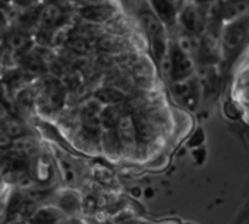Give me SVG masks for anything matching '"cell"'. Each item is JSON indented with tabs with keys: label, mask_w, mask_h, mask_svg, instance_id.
<instances>
[{
	"label": "cell",
	"mask_w": 249,
	"mask_h": 224,
	"mask_svg": "<svg viewBox=\"0 0 249 224\" xmlns=\"http://www.w3.org/2000/svg\"><path fill=\"white\" fill-rule=\"evenodd\" d=\"M40 3H41L40 0H12V6L11 8L17 9V11H25V9L34 8V6H37Z\"/></svg>",
	"instance_id": "12"
},
{
	"label": "cell",
	"mask_w": 249,
	"mask_h": 224,
	"mask_svg": "<svg viewBox=\"0 0 249 224\" xmlns=\"http://www.w3.org/2000/svg\"><path fill=\"white\" fill-rule=\"evenodd\" d=\"M103 147L106 153L111 157H116L122 151V145L119 141V137L116 134V129H107V132L103 135Z\"/></svg>",
	"instance_id": "9"
},
{
	"label": "cell",
	"mask_w": 249,
	"mask_h": 224,
	"mask_svg": "<svg viewBox=\"0 0 249 224\" xmlns=\"http://www.w3.org/2000/svg\"><path fill=\"white\" fill-rule=\"evenodd\" d=\"M71 224H81V223H79V221H72Z\"/></svg>",
	"instance_id": "19"
},
{
	"label": "cell",
	"mask_w": 249,
	"mask_h": 224,
	"mask_svg": "<svg viewBox=\"0 0 249 224\" xmlns=\"http://www.w3.org/2000/svg\"><path fill=\"white\" fill-rule=\"evenodd\" d=\"M22 207V196L21 195H14L9 204V215L15 214L19 208Z\"/></svg>",
	"instance_id": "14"
},
{
	"label": "cell",
	"mask_w": 249,
	"mask_h": 224,
	"mask_svg": "<svg viewBox=\"0 0 249 224\" xmlns=\"http://www.w3.org/2000/svg\"><path fill=\"white\" fill-rule=\"evenodd\" d=\"M12 144H14L12 138H9L3 131H0V148H8Z\"/></svg>",
	"instance_id": "15"
},
{
	"label": "cell",
	"mask_w": 249,
	"mask_h": 224,
	"mask_svg": "<svg viewBox=\"0 0 249 224\" xmlns=\"http://www.w3.org/2000/svg\"><path fill=\"white\" fill-rule=\"evenodd\" d=\"M114 129L119 137L122 150H134L138 145L137 129L134 123V118L131 115H123Z\"/></svg>",
	"instance_id": "4"
},
{
	"label": "cell",
	"mask_w": 249,
	"mask_h": 224,
	"mask_svg": "<svg viewBox=\"0 0 249 224\" xmlns=\"http://www.w3.org/2000/svg\"><path fill=\"white\" fill-rule=\"evenodd\" d=\"M148 3L151 6V12L163 22L164 27L176 24L179 9L173 0H148Z\"/></svg>",
	"instance_id": "5"
},
{
	"label": "cell",
	"mask_w": 249,
	"mask_h": 224,
	"mask_svg": "<svg viewBox=\"0 0 249 224\" xmlns=\"http://www.w3.org/2000/svg\"><path fill=\"white\" fill-rule=\"evenodd\" d=\"M3 94H5V85L2 82V78H0V100L3 98Z\"/></svg>",
	"instance_id": "18"
},
{
	"label": "cell",
	"mask_w": 249,
	"mask_h": 224,
	"mask_svg": "<svg viewBox=\"0 0 249 224\" xmlns=\"http://www.w3.org/2000/svg\"><path fill=\"white\" fill-rule=\"evenodd\" d=\"M60 205H62V208H63L66 212H73V211L78 209V201H76V198L72 196V195H66L65 198H62Z\"/></svg>",
	"instance_id": "13"
},
{
	"label": "cell",
	"mask_w": 249,
	"mask_h": 224,
	"mask_svg": "<svg viewBox=\"0 0 249 224\" xmlns=\"http://www.w3.org/2000/svg\"><path fill=\"white\" fill-rule=\"evenodd\" d=\"M76 14H78V18H81L87 22L97 24V25H106L114 17L119 15V8L107 0V2H101V3L79 6Z\"/></svg>",
	"instance_id": "1"
},
{
	"label": "cell",
	"mask_w": 249,
	"mask_h": 224,
	"mask_svg": "<svg viewBox=\"0 0 249 224\" xmlns=\"http://www.w3.org/2000/svg\"><path fill=\"white\" fill-rule=\"evenodd\" d=\"M3 132L9 137V138H21L25 134V128L21 122L15 121V119H8L3 122L2 126Z\"/></svg>",
	"instance_id": "10"
},
{
	"label": "cell",
	"mask_w": 249,
	"mask_h": 224,
	"mask_svg": "<svg viewBox=\"0 0 249 224\" xmlns=\"http://www.w3.org/2000/svg\"><path fill=\"white\" fill-rule=\"evenodd\" d=\"M56 221V217L54 214L49 212V211H38L34 218H33V224H54Z\"/></svg>",
	"instance_id": "11"
},
{
	"label": "cell",
	"mask_w": 249,
	"mask_h": 224,
	"mask_svg": "<svg viewBox=\"0 0 249 224\" xmlns=\"http://www.w3.org/2000/svg\"><path fill=\"white\" fill-rule=\"evenodd\" d=\"M101 2H107V0H78L79 6H84V5H94V3H101Z\"/></svg>",
	"instance_id": "16"
},
{
	"label": "cell",
	"mask_w": 249,
	"mask_h": 224,
	"mask_svg": "<svg viewBox=\"0 0 249 224\" xmlns=\"http://www.w3.org/2000/svg\"><path fill=\"white\" fill-rule=\"evenodd\" d=\"M11 6H12V0H0V9L2 11L11 9Z\"/></svg>",
	"instance_id": "17"
},
{
	"label": "cell",
	"mask_w": 249,
	"mask_h": 224,
	"mask_svg": "<svg viewBox=\"0 0 249 224\" xmlns=\"http://www.w3.org/2000/svg\"><path fill=\"white\" fill-rule=\"evenodd\" d=\"M2 46L8 47L9 50H12L14 53H17L19 56V54H24V53L33 50L36 43L30 33H25L17 27H9V30L6 31V34L3 37Z\"/></svg>",
	"instance_id": "2"
},
{
	"label": "cell",
	"mask_w": 249,
	"mask_h": 224,
	"mask_svg": "<svg viewBox=\"0 0 249 224\" xmlns=\"http://www.w3.org/2000/svg\"><path fill=\"white\" fill-rule=\"evenodd\" d=\"M62 47L68 49V50H69L71 53H73L76 57H85V56L95 54L94 41L84 40V38H79V37H72V35H69L68 40L65 41V44H63Z\"/></svg>",
	"instance_id": "7"
},
{
	"label": "cell",
	"mask_w": 249,
	"mask_h": 224,
	"mask_svg": "<svg viewBox=\"0 0 249 224\" xmlns=\"http://www.w3.org/2000/svg\"><path fill=\"white\" fill-rule=\"evenodd\" d=\"M124 113L122 111V103L114 105H106L100 111V123L106 129H114Z\"/></svg>",
	"instance_id": "8"
},
{
	"label": "cell",
	"mask_w": 249,
	"mask_h": 224,
	"mask_svg": "<svg viewBox=\"0 0 249 224\" xmlns=\"http://www.w3.org/2000/svg\"><path fill=\"white\" fill-rule=\"evenodd\" d=\"M94 46L95 53H106L111 56H117L131 50V41H128L124 37L113 35L106 31L94 41Z\"/></svg>",
	"instance_id": "3"
},
{
	"label": "cell",
	"mask_w": 249,
	"mask_h": 224,
	"mask_svg": "<svg viewBox=\"0 0 249 224\" xmlns=\"http://www.w3.org/2000/svg\"><path fill=\"white\" fill-rule=\"evenodd\" d=\"M92 97L104 105L120 104L128 98V95H124L122 91H119L114 86H108V85H101V86L95 88L92 92Z\"/></svg>",
	"instance_id": "6"
}]
</instances>
